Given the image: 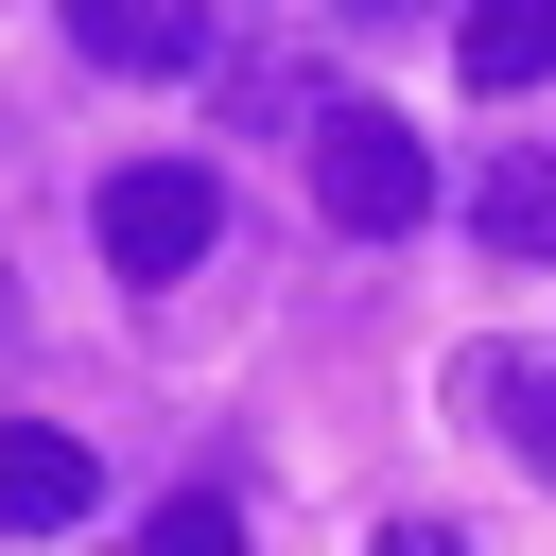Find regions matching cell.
Instances as JSON below:
<instances>
[{"mask_svg":"<svg viewBox=\"0 0 556 556\" xmlns=\"http://www.w3.org/2000/svg\"><path fill=\"white\" fill-rule=\"evenodd\" d=\"M348 17H417V0H348Z\"/></svg>","mask_w":556,"mask_h":556,"instance_id":"cell-10","label":"cell"},{"mask_svg":"<svg viewBox=\"0 0 556 556\" xmlns=\"http://www.w3.org/2000/svg\"><path fill=\"white\" fill-rule=\"evenodd\" d=\"M87 226H104V261H122V278H191V261L226 243V191H208L191 156H122V174L87 191Z\"/></svg>","mask_w":556,"mask_h":556,"instance_id":"cell-2","label":"cell"},{"mask_svg":"<svg viewBox=\"0 0 556 556\" xmlns=\"http://www.w3.org/2000/svg\"><path fill=\"white\" fill-rule=\"evenodd\" d=\"M313 208H330L348 243H400V226L434 208V139H417L400 104H330V122H313Z\"/></svg>","mask_w":556,"mask_h":556,"instance_id":"cell-1","label":"cell"},{"mask_svg":"<svg viewBox=\"0 0 556 556\" xmlns=\"http://www.w3.org/2000/svg\"><path fill=\"white\" fill-rule=\"evenodd\" d=\"M87 70H139V87H191L208 70V0H52Z\"/></svg>","mask_w":556,"mask_h":556,"instance_id":"cell-3","label":"cell"},{"mask_svg":"<svg viewBox=\"0 0 556 556\" xmlns=\"http://www.w3.org/2000/svg\"><path fill=\"white\" fill-rule=\"evenodd\" d=\"M139 556H243V504H226V486H174V504L139 521Z\"/></svg>","mask_w":556,"mask_h":556,"instance_id":"cell-8","label":"cell"},{"mask_svg":"<svg viewBox=\"0 0 556 556\" xmlns=\"http://www.w3.org/2000/svg\"><path fill=\"white\" fill-rule=\"evenodd\" d=\"M452 70H469L486 104L539 87V70H556V0H469V17H452Z\"/></svg>","mask_w":556,"mask_h":556,"instance_id":"cell-5","label":"cell"},{"mask_svg":"<svg viewBox=\"0 0 556 556\" xmlns=\"http://www.w3.org/2000/svg\"><path fill=\"white\" fill-rule=\"evenodd\" d=\"M365 556H469V539H452V521H400V539H365Z\"/></svg>","mask_w":556,"mask_h":556,"instance_id":"cell-9","label":"cell"},{"mask_svg":"<svg viewBox=\"0 0 556 556\" xmlns=\"http://www.w3.org/2000/svg\"><path fill=\"white\" fill-rule=\"evenodd\" d=\"M87 504H104L87 434H52V417H0V521H17V539H70Z\"/></svg>","mask_w":556,"mask_h":556,"instance_id":"cell-4","label":"cell"},{"mask_svg":"<svg viewBox=\"0 0 556 556\" xmlns=\"http://www.w3.org/2000/svg\"><path fill=\"white\" fill-rule=\"evenodd\" d=\"M469 400H504V452H521V469H556V365H504V348H486V365H469Z\"/></svg>","mask_w":556,"mask_h":556,"instance_id":"cell-7","label":"cell"},{"mask_svg":"<svg viewBox=\"0 0 556 556\" xmlns=\"http://www.w3.org/2000/svg\"><path fill=\"white\" fill-rule=\"evenodd\" d=\"M469 226H486V261H556V139H521V156H486V191H469Z\"/></svg>","mask_w":556,"mask_h":556,"instance_id":"cell-6","label":"cell"}]
</instances>
